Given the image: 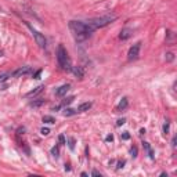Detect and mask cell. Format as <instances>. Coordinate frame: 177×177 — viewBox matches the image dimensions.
<instances>
[{"label":"cell","mask_w":177,"mask_h":177,"mask_svg":"<svg viewBox=\"0 0 177 177\" xmlns=\"http://www.w3.org/2000/svg\"><path fill=\"white\" fill-rule=\"evenodd\" d=\"M69 29L72 30V33L75 35V39L78 42H83V40L89 39L91 33L96 30L86 21H71L69 22Z\"/></svg>","instance_id":"1"},{"label":"cell","mask_w":177,"mask_h":177,"mask_svg":"<svg viewBox=\"0 0 177 177\" xmlns=\"http://www.w3.org/2000/svg\"><path fill=\"white\" fill-rule=\"evenodd\" d=\"M57 62H58V66H60L62 71H72V64H71V58H69L68 53H66L65 47L62 44L58 46L57 48Z\"/></svg>","instance_id":"2"},{"label":"cell","mask_w":177,"mask_h":177,"mask_svg":"<svg viewBox=\"0 0 177 177\" xmlns=\"http://www.w3.org/2000/svg\"><path fill=\"white\" fill-rule=\"evenodd\" d=\"M116 15H104V17H97V18H90L87 19V24L93 27L94 29H98V28H104L107 25L112 24L114 21H116Z\"/></svg>","instance_id":"3"},{"label":"cell","mask_w":177,"mask_h":177,"mask_svg":"<svg viewBox=\"0 0 177 177\" xmlns=\"http://www.w3.org/2000/svg\"><path fill=\"white\" fill-rule=\"evenodd\" d=\"M27 25H28V28H29V30L32 32V35H33V37H35V40H36L37 46H39V47H42V48H44L46 46H47V40H46L44 35H43V33H40L39 30H36L33 27H30L29 24H27Z\"/></svg>","instance_id":"4"},{"label":"cell","mask_w":177,"mask_h":177,"mask_svg":"<svg viewBox=\"0 0 177 177\" xmlns=\"http://www.w3.org/2000/svg\"><path fill=\"white\" fill-rule=\"evenodd\" d=\"M140 48H141V42H137L136 44H133L132 47H130L129 53H127V60L129 61L137 60L138 55H140Z\"/></svg>","instance_id":"5"},{"label":"cell","mask_w":177,"mask_h":177,"mask_svg":"<svg viewBox=\"0 0 177 177\" xmlns=\"http://www.w3.org/2000/svg\"><path fill=\"white\" fill-rule=\"evenodd\" d=\"M29 73H32V68L25 65V66H21V68H18V69H15L14 72L11 73V76L19 78V76H25V75H29Z\"/></svg>","instance_id":"6"},{"label":"cell","mask_w":177,"mask_h":177,"mask_svg":"<svg viewBox=\"0 0 177 177\" xmlns=\"http://www.w3.org/2000/svg\"><path fill=\"white\" fill-rule=\"evenodd\" d=\"M69 87H71V84H62V86H60L57 89V90H55V96L57 97H62V96H65L66 94V91L69 90Z\"/></svg>","instance_id":"7"},{"label":"cell","mask_w":177,"mask_h":177,"mask_svg":"<svg viewBox=\"0 0 177 177\" xmlns=\"http://www.w3.org/2000/svg\"><path fill=\"white\" fill-rule=\"evenodd\" d=\"M143 148L145 150V152H147L148 158H150V159H155V155H154V151H152V148H151L150 143H147V141H143Z\"/></svg>","instance_id":"8"},{"label":"cell","mask_w":177,"mask_h":177,"mask_svg":"<svg viewBox=\"0 0 177 177\" xmlns=\"http://www.w3.org/2000/svg\"><path fill=\"white\" fill-rule=\"evenodd\" d=\"M132 33H133V30H132V29H129V28H125V29L120 30L119 39H120V40H126V39H129V37L132 36Z\"/></svg>","instance_id":"9"},{"label":"cell","mask_w":177,"mask_h":177,"mask_svg":"<svg viewBox=\"0 0 177 177\" xmlns=\"http://www.w3.org/2000/svg\"><path fill=\"white\" fill-rule=\"evenodd\" d=\"M127 104H129V101H127V98L126 97H123L122 98V101L118 104V107H116V112H120V111H125V109L127 108Z\"/></svg>","instance_id":"10"},{"label":"cell","mask_w":177,"mask_h":177,"mask_svg":"<svg viewBox=\"0 0 177 177\" xmlns=\"http://www.w3.org/2000/svg\"><path fill=\"white\" fill-rule=\"evenodd\" d=\"M72 72L75 73V76H76V78L83 79L84 72H83V68H82V66H72Z\"/></svg>","instance_id":"11"},{"label":"cell","mask_w":177,"mask_h":177,"mask_svg":"<svg viewBox=\"0 0 177 177\" xmlns=\"http://www.w3.org/2000/svg\"><path fill=\"white\" fill-rule=\"evenodd\" d=\"M91 102H83V104H80L78 107V112H84V111H89V109L91 108Z\"/></svg>","instance_id":"12"},{"label":"cell","mask_w":177,"mask_h":177,"mask_svg":"<svg viewBox=\"0 0 177 177\" xmlns=\"http://www.w3.org/2000/svg\"><path fill=\"white\" fill-rule=\"evenodd\" d=\"M44 100L43 98H37V100H33V101H30V107H33V108H39V107H42L43 104H44Z\"/></svg>","instance_id":"13"},{"label":"cell","mask_w":177,"mask_h":177,"mask_svg":"<svg viewBox=\"0 0 177 177\" xmlns=\"http://www.w3.org/2000/svg\"><path fill=\"white\" fill-rule=\"evenodd\" d=\"M43 89H44V86H43V84H42V86H37L35 90H32V91H29V93L25 94V97H33V96H36V94H39L40 91L43 90Z\"/></svg>","instance_id":"14"},{"label":"cell","mask_w":177,"mask_h":177,"mask_svg":"<svg viewBox=\"0 0 177 177\" xmlns=\"http://www.w3.org/2000/svg\"><path fill=\"white\" fill-rule=\"evenodd\" d=\"M76 114V111L75 109H72V108H65L64 109V115L65 116H71V115H75Z\"/></svg>","instance_id":"15"},{"label":"cell","mask_w":177,"mask_h":177,"mask_svg":"<svg viewBox=\"0 0 177 177\" xmlns=\"http://www.w3.org/2000/svg\"><path fill=\"white\" fill-rule=\"evenodd\" d=\"M43 122H46V123H55V119L53 116L46 115V116H43Z\"/></svg>","instance_id":"16"},{"label":"cell","mask_w":177,"mask_h":177,"mask_svg":"<svg viewBox=\"0 0 177 177\" xmlns=\"http://www.w3.org/2000/svg\"><path fill=\"white\" fill-rule=\"evenodd\" d=\"M68 147L71 148V150H75V138H72V137H69L68 138Z\"/></svg>","instance_id":"17"},{"label":"cell","mask_w":177,"mask_h":177,"mask_svg":"<svg viewBox=\"0 0 177 177\" xmlns=\"http://www.w3.org/2000/svg\"><path fill=\"white\" fill-rule=\"evenodd\" d=\"M9 76H11V73H10V72H6V73H3V75H0V83L6 82L7 79H9Z\"/></svg>","instance_id":"18"},{"label":"cell","mask_w":177,"mask_h":177,"mask_svg":"<svg viewBox=\"0 0 177 177\" xmlns=\"http://www.w3.org/2000/svg\"><path fill=\"white\" fill-rule=\"evenodd\" d=\"M169 127H170V122H169V120H166L165 125H163V134H165V136L169 133Z\"/></svg>","instance_id":"19"},{"label":"cell","mask_w":177,"mask_h":177,"mask_svg":"<svg viewBox=\"0 0 177 177\" xmlns=\"http://www.w3.org/2000/svg\"><path fill=\"white\" fill-rule=\"evenodd\" d=\"M51 154H53L54 156H58V155H60V148H58V147H53V148H51Z\"/></svg>","instance_id":"20"},{"label":"cell","mask_w":177,"mask_h":177,"mask_svg":"<svg viewBox=\"0 0 177 177\" xmlns=\"http://www.w3.org/2000/svg\"><path fill=\"white\" fill-rule=\"evenodd\" d=\"M72 101H73V97H68V98H65V101L62 102V105H68V104H71Z\"/></svg>","instance_id":"21"},{"label":"cell","mask_w":177,"mask_h":177,"mask_svg":"<svg viewBox=\"0 0 177 177\" xmlns=\"http://www.w3.org/2000/svg\"><path fill=\"white\" fill-rule=\"evenodd\" d=\"M130 154H132V156H133V158H136V156H137V148H136V147H133L132 150H130Z\"/></svg>","instance_id":"22"},{"label":"cell","mask_w":177,"mask_h":177,"mask_svg":"<svg viewBox=\"0 0 177 177\" xmlns=\"http://www.w3.org/2000/svg\"><path fill=\"white\" fill-rule=\"evenodd\" d=\"M120 137H122V140H129V138H130V134H129L127 132H125L122 136H120Z\"/></svg>","instance_id":"23"},{"label":"cell","mask_w":177,"mask_h":177,"mask_svg":"<svg viewBox=\"0 0 177 177\" xmlns=\"http://www.w3.org/2000/svg\"><path fill=\"white\" fill-rule=\"evenodd\" d=\"M58 141H60V145H62V144H66V143H65V137H64L62 134H61L60 137H58Z\"/></svg>","instance_id":"24"},{"label":"cell","mask_w":177,"mask_h":177,"mask_svg":"<svg viewBox=\"0 0 177 177\" xmlns=\"http://www.w3.org/2000/svg\"><path fill=\"white\" fill-rule=\"evenodd\" d=\"M40 133H42V134H43V136H47V134H48V133H50V130H48V129H47V127H43V129H42V130H40Z\"/></svg>","instance_id":"25"},{"label":"cell","mask_w":177,"mask_h":177,"mask_svg":"<svg viewBox=\"0 0 177 177\" xmlns=\"http://www.w3.org/2000/svg\"><path fill=\"white\" fill-rule=\"evenodd\" d=\"M166 60H168V61L173 60V53H168V54H166Z\"/></svg>","instance_id":"26"},{"label":"cell","mask_w":177,"mask_h":177,"mask_svg":"<svg viewBox=\"0 0 177 177\" xmlns=\"http://www.w3.org/2000/svg\"><path fill=\"white\" fill-rule=\"evenodd\" d=\"M24 132H25V127H19L18 130H17V134H24Z\"/></svg>","instance_id":"27"},{"label":"cell","mask_w":177,"mask_h":177,"mask_svg":"<svg viewBox=\"0 0 177 177\" xmlns=\"http://www.w3.org/2000/svg\"><path fill=\"white\" fill-rule=\"evenodd\" d=\"M40 73H42V69H39V71H37V72H36V73H35V75H33V78H35V79H39Z\"/></svg>","instance_id":"28"},{"label":"cell","mask_w":177,"mask_h":177,"mask_svg":"<svg viewBox=\"0 0 177 177\" xmlns=\"http://www.w3.org/2000/svg\"><path fill=\"white\" fill-rule=\"evenodd\" d=\"M91 176H100V177H101V173H100L98 170H93V172H91Z\"/></svg>","instance_id":"29"},{"label":"cell","mask_w":177,"mask_h":177,"mask_svg":"<svg viewBox=\"0 0 177 177\" xmlns=\"http://www.w3.org/2000/svg\"><path fill=\"white\" fill-rule=\"evenodd\" d=\"M123 123H125V119H119V120L116 122V126H122Z\"/></svg>","instance_id":"30"},{"label":"cell","mask_w":177,"mask_h":177,"mask_svg":"<svg viewBox=\"0 0 177 177\" xmlns=\"http://www.w3.org/2000/svg\"><path fill=\"white\" fill-rule=\"evenodd\" d=\"M112 140H114V136H112V134H109V136L105 137V141H112Z\"/></svg>","instance_id":"31"},{"label":"cell","mask_w":177,"mask_h":177,"mask_svg":"<svg viewBox=\"0 0 177 177\" xmlns=\"http://www.w3.org/2000/svg\"><path fill=\"white\" fill-rule=\"evenodd\" d=\"M123 165H125V161H122V162H119V163H118V169L123 168Z\"/></svg>","instance_id":"32"},{"label":"cell","mask_w":177,"mask_h":177,"mask_svg":"<svg viewBox=\"0 0 177 177\" xmlns=\"http://www.w3.org/2000/svg\"><path fill=\"white\" fill-rule=\"evenodd\" d=\"M172 147H176V137H173V140H172Z\"/></svg>","instance_id":"33"},{"label":"cell","mask_w":177,"mask_h":177,"mask_svg":"<svg viewBox=\"0 0 177 177\" xmlns=\"http://www.w3.org/2000/svg\"><path fill=\"white\" fill-rule=\"evenodd\" d=\"M140 134H145V129H140Z\"/></svg>","instance_id":"34"}]
</instances>
